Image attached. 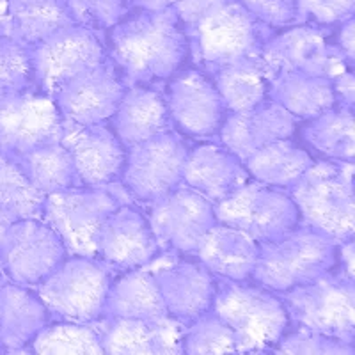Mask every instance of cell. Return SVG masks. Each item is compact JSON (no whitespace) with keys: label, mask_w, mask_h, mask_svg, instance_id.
<instances>
[{"label":"cell","mask_w":355,"mask_h":355,"mask_svg":"<svg viewBox=\"0 0 355 355\" xmlns=\"http://www.w3.org/2000/svg\"><path fill=\"white\" fill-rule=\"evenodd\" d=\"M211 311L234 332L236 352L274 350L290 325L281 297L247 281L215 279Z\"/></svg>","instance_id":"3957f363"},{"label":"cell","mask_w":355,"mask_h":355,"mask_svg":"<svg viewBox=\"0 0 355 355\" xmlns=\"http://www.w3.org/2000/svg\"><path fill=\"white\" fill-rule=\"evenodd\" d=\"M166 252V258L151 259L146 266L155 275L167 315L189 325L211 309L215 277L199 261L176 259V252Z\"/></svg>","instance_id":"2e32d148"},{"label":"cell","mask_w":355,"mask_h":355,"mask_svg":"<svg viewBox=\"0 0 355 355\" xmlns=\"http://www.w3.org/2000/svg\"><path fill=\"white\" fill-rule=\"evenodd\" d=\"M189 155L185 141L169 130L126 148L121 185L130 198L153 205L183 185V169Z\"/></svg>","instance_id":"30bf717a"},{"label":"cell","mask_w":355,"mask_h":355,"mask_svg":"<svg viewBox=\"0 0 355 355\" xmlns=\"http://www.w3.org/2000/svg\"><path fill=\"white\" fill-rule=\"evenodd\" d=\"M300 119L270 100L243 112L226 114L220 128V142L240 160L281 139H291Z\"/></svg>","instance_id":"7402d4cb"},{"label":"cell","mask_w":355,"mask_h":355,"mask_svg":"<svg viewBox=\"0 0 355 355\" xmlns=\"http://www.w3.org/2000/svg\"><path fill=\"white\" fill-rule=\"evenodd\" d=\"M166 315L167 311L155 275L148 266H141L125 270L121 277L110 283L100 320H151Z\"/></svg>","instance_id":"4316f807"},{"label":"cell","mask_w":355,"mask_h":355,"mask_svg":"<svg viewBox=\"0 0 355 355\" xmlns=\"http://www.w3.org/2000/svg\"><path fill=\"white\" fill-rule=\"evenodd\" d=\"M236 352L234 332L214 311L190 322L183 334V354H233Z\"/></svg>","instance_id":"d590c367"},{"label":"cell","mask_w":355,"mask_h":355,"mask_svg":"<svg viewBox=\"0 0 355 355\" xmlns=\"http://www.w3.org/2000/svg\"><path fill=\"white\" fill-rule=\"evenodd\" d=\"M266 100L281 105L297 119H313L336 105L331 78L290 71L272 75Z\"/></svg>","instance_id":"83f0119b"},{"label":"cell","mask_w":355,"mask_h":355,"mask_svg":"<svg viewBox=\"0 0 355 355\" xmlns=\"http://www.w3.org/2000/svg\"><path fill=\"white\" fill-rule=\"evenodd\" d=\"M295 329L320 332L354 343L355 288L343 272L329 270L309 283L281 293Z\"/></svg>","instance_id":"52a82bcc"},{"label":"cell","mask_w":355,"mask_h":355,"mask_svg":"<svg viewBox=\"0 0 355 355\" xmlns=\"http://www.w3.org/2000/svg\"><path fill=\"white\" fill-rule=\"evenodd\" d=\"M187 325L166 315L160 318L101 320L103 354L174 355L183 354Z\"/></svg>","instance_id":"44dd1931"},{"label":"cell","mask_w":355,"mask_h":355,"mask_svg":"<svg viewBox=\"0 0 355 355\" xmlns=\"http://www.w3.org/2000/svg\"><path fill=\"white\" fill-rule=\"evenodd\" d=\"M307 121L302 128L307 144L331 160L354 162V109L336 103Z\"/></svg>","instance_id":"d6a6232c"},{"label":"cell","mask_w":355,"mask_h":355,"mask_svg":"<svg viewBox=\"0 0 355 355\" xmlns=\"http://www.w3.org/2000/svg\"><path fill=\"white\" fill-rule=\"evenodd\" d=\"M336 265L338 242L299 224L274 242L259 243L250 279L275 293H283L320 277Z\"/></svg>","instance_id":"5b68a950"},{"label":"cell","mask_w":355,"mask_h":355,"mask_svg":"<svg viewBox=\"0 0 355 355\" xmlns=\"http://www.w3.org/2000/svg\"><path fill=\"white\" fill-rule=\"evenodd\" d=\"M354 37H355V25H354V18H348V20L343 21L341 28H339L338 34V49L343 52V55L347 57L348 62L354 64V55H355V44H354Z\"/></svg>","instance_id":"ee69618b"},{"label":"cell","mask_w":355,"mask_h":355,"mask_svg":"<svg viewBox=\"0 0 355 355\" xmlns=\"http://www.w3.org/2000/svg\"><path fill=\"white\" fill-rule=\"evenodd\" d=\"M217 222L245 231L258 243L274 242L300 224L299 210L288 192L249 180L214 205Z\"/></svg>","instance_id":"9c48e42d"},{"label":"cell","mask_w":355,"mask_h":355,"mask_svg":"<svg viewBox=\"0 0 355 355\" xmlns=\"http://www.w3.org/2000/svg\"><path fill=\"white\" fill-rule=\"evenodd\" d=\"M61 142L71 155L80 187H107L121 178L126 148L103 123L80 125L62 119Z\"/></svg>","instance_id":"d6986e66"},{"label":"cell","mask_w":355,"mask_h":355,"mask_svg":"<svg viewBox=\"0 0 355 355\" xmlns=\"http://www.w3.org/2000/svg\"><path fill=\"white\" fill-rule=\"evenodd\" d=\"M224 2L226 0H171V8L178 15L183 28H190Z\"/></svg>","instance_id":"b9f144b4"},{"label":"cell","mask_w":355,"mask_h":355,"mask_svg":"<svg viewBox=\"0 0 355 355\" xmlns=\"http://www.w3.org/2000/svg\"><path fill=\"white\" fill-rule=\"evenodd\" d=\"M261 62L268 77L290 71L325 78H334L350 64L338 44L329 43L327 31L315 24L290 25L272 34L261 50Z\"/></svg>","instance_id":"4fadbf2b"},{"label":"cell","mask_w":355,"mask_h":355,"mask_svg":"<svg viewBox=\"0 0 355 355\" xmlns=\"http://www.w3.org/2000/svg\"><path fill=\"white\" fill-rule=\"evenodd\" d=\"M112 270L100 258L71 256L41 281L36 291L52 318L94 323L103 311Z\"/></svg>","instance_id":"ba28073f"},{"label":"cell","mask_w":355,"mask_h":355,"mask_svg":"<svg viewBox=\"0 0 355 355\" xmlns=\"http://www.w3.org/2000/svg\"><path fill=\"white\" fill-rule=\"evenodd\" d=\"M331 82H332V89H334L336 103H338V105L354 109L355 82H354V73H352V69L339 73V75H336L334 78H331Z\"/></svg>","instance_id":"7bdbcfd3"},{"label":"cell","mask_w":355,"mask_h":355,"mask_svg":"<svg viewBox=\"0 0 355 355\" xmlns=\"http://www.w3.org/2000/svg\"><path fill=\"white\" fill-rule=\"evenodd\" d=\"M259 243L239 227L217 222L201 240L194 254L217 277L247 281L254 270Z\"/></svg>","instance_id":"484cf974"},{"label":"cell","mask_w":355,"mask_h":355,"mask_svg":"<svg viewBox=\"0 0 355 355\" xmlns=\"http://www.w3.org/2000/svg\"><path fill=\"white\" fill-rule=\"evenodd\" d=\"M126 194L121 183L107 187H73L44 196L43 218L62 240L71 256L96 258L98 234L109 215L123 205Z\"/></svg>","instance_id":"8992f818"},{"label":"cell","mask_w":355,"mask_h":355,"mask_svg":"<svg viewBox=\"0 0 355 355\" xmlns=\"http://www.w3.org/2000/svg\"><path fill=\"white\" fill-rule=\"evenodd\" d=\"M354 239L338 243V268L350 279H354Z\"/></svg>","instance_id":"f6af8a7d"},{"label":"cell","mask_w":355,"mask_h":355,"mask_svg":"<svg viewBox=\"0 0 355 355\" xmlns=\"http://www.w3.org/2000/svg\"><path fill=\"white\" fill-rule=\"evenodd\" d=\"M189 41L173 8L139 11L110 28L107 57L123 84L169 80L185 61Z\"/></svg>","instance_id":"6da1fadb"},{"label":"cell","mask_w":355,"mask_h":355,"mask_svg":"<svg viewBox=\"0 0 355 355\" xmlns=\"http://www.w3.org/2000/svg\"><path fill=\"white\" fill-rule=\"evenodd\" d=\"M313 162L315 160L306 150L290 139H281L249 155L243 160V166L256 182L277 189H290L313 166Z\"/></svg>","instance_id":"4dcf8cb0"},{"label":"cell","mask_w":355,"mask_h":355,"mask_svg":"<svg viewBox=\"0 0 355 355\" xmlns=\"http://www.w3.org/2000/svg\"><path fill=\"white\" fill-rule=\"evenodd\" d=\"M288 194L304 226L338 243L354 239V162H313Z\"/></svg>","instance_id":"7a4b0ae2"},{"label":"cell","mask_w":355,"mask_h":355,"mask_svg":"<svg viewBox=\"0 0 355 355\" xmlns=\"http://www.w3.org/2000/svg\"><path fill=\"white\" fill-rule=\"evenodd\" d=\"M50 313L34 288L0 284V348L25 352L50 322Z\"/></svg>","instance_id":"d4e9b609"},{"label":"cell","mask_w":355,"mask_h":355,"mask_svg":"<svg viewBox=\"0 0 355 355\" xmlns=\"http://www.w3.org/2000/svg\"><path fill=\"white\" fill-rule=\"evenodd\" d=\"M66 258L59 234L40 217L17 218L0 242V270L20 286L36 288Z\"/></svg>","instance_id":"7c38bea8"},{"label":"cell","mask_w":355,"mask_h":355,"mask_svg":"<svg viewBox=\"0 0 355 355\" xmlns=\"http://www.w3.org/2000/svg\"><path fill=\"white\" fill-rule=\"evenodd\" d=\"M112 132L125 148L173 130L166 94L150 85H128L112 114Z\"/></svg>","instance_id":"cb8c5ba5"},{"label":"cell","mask_w":355,"mask_h":355,"mask_svg":"<svg viewBox=\"0 0 355 355\" xmlns=\"http://www.w3.org/2000/svg\"><path fill=\"white\" fill-rule=\"evenodd\" d=\"M8 11L9 36L28 49L75 25L66 0H8Z\"/></svg>","instance_id":"f546056e"},{"label":"cell","mask_w":355,"mask_h":355,"mask_svg":"<svg viewBox=\"0 0 355 355\" xmlns=\"http://www.w3.org/2000/svg\"><path fill=\"white\" fill-rule=\"evenodd\" d=\"M126 85L110 59L69 78L55 94L62 119L80 125H100L112 117Z\"/></svg>","instance_id":"e0dca14e"},{"label":"cell","mask_w":355,"mask_h":355,"mask_svg":"<svg viewBox=\"0 0 355 355\" xmlns=\"http://www.w3.org/2000/svg\"><path fill=\"white\" fill-rule=\"evenodd\" d=\"M6 281H8V279H6V275L2 274V270H0V284H4Z\"/></svg>","instance_id":"681fc988"},{"label":"cell","mask_w":355,"mask_h":355,"mask_svg":"<svg viewBox=\"0 0 355 355\" xmlns=\"http://www.w3.org/2000/svg\"><path fill=\"white\" fill-rule=\"evenodd\" d=\"M157 239L148 215L132 202H123L109 215L98 234L96 258L116 270H133L157 258Z\"/></svg>","instance_id":"ffe728a7"},{"label":"cell","mask_w":355,"mask_h":355,"mask_svg":"<svg viewBox=\"0 0 355 355\" xmlns=\"http://www.w3.org/2000/svg\"><path fill=\"white\" fill-rule=\"evenodd\" d=\"M61 137L62 116L49 94L25 89L0 96V153L18 158Z\"/></svg>","instance_id":"5bb4252c"},{"label":"cell","mask_w":355,"mask_h":355,"mask_svg":"<svg viewBox=\"0 0 355 355\" xmlns=\"http://www.w3.org/2000/svg\"><path fill=\"white\" fill-rule=\"evenodd\" d=\"M73 21L96 33L110 31L128 17V0H66Z\"/></svg>","instance_id":"74e56055"},{"label":"cell","mask_w":355,"mask_h":355,"mask_svg":"<svg viewBox=\"0 0 355 355\" xmlns=\"http://www.w3.org/2000/svg\"><path fill=\"white\" fill-rule=\"evenodd\" d=\"M297 24L334 25L354 18L355 0H295Z\"/></svg>","instance_id":"ab89813d"},{"label":"cell","mask_w":355,"mask_h":355,"mask_svg":"<svg viewBox=\"0 0 355 355\" xmlns=\"http://www.w3.org/2000/svg\"><path fill=\"white\" fill-rule=\"evenodd\" d=\"M43 205L44 196L28 182L20 164L0 153V208L15 218H41Z\"/></svg>","instance_id":"e575fe53"},{"label":"cell","mask_w":355,"mask_h":355,"mask_svg":"<svg viewBox=\"0 0 355 355\" xmlns=\"http://www.w3.org/2000/svg\"><path fill=\"white\" fill-rule=\"evenodd\" d=\"M34 89L50 98L75 75L107 61L100 33L82 25H69L28 49Z\"/></svg>","instance_id":"8fae6325"},{"label":"cell","mask_w":355,"mask_h":355,"mask_svg":"<svg viewBox=\"0 0 355 355\" xmlns=\"http://www.w3.org/2000/svg\"><path fill=\"white\" fill-rule=\"evenodd\" d=\"M34 89L28 46L11 36L0 37V96Z\"/></svg>","instance_id":"8d00e7d4"},{"label":"cell","mask_w":355,"mask_h":355,"mask_svg":"<svg viewBox=\"0 0 355 355\" xmlns=\"http://www.w3.org/2000/svg\"><path fill=\"white\" fill-rule=\"evenodd\" d=\"M185 34L194 61L206 75L247 57H261L272 36L270 27L256 20L239 0H226L194 27L185 28Z\"/></svg>","instance_id":"277c9868"},{"label":"cell","mask_w":355,"mask_h":355,"mask_svg":"<svg viewBox=\"0 0 355 355\" xmlns=\"http://www.w3.org/2000/svg\"><path fill=\"white\" fill-rule=\"evenodd\" d=\"M130 8L139 11H164L171 8V0H128Z\"/></svg>","instance_id":"bcb514c9"},{"label":"cell","mask_w":355,"mask_h":355,"mask_svg":"<svg viewBox=\"0 0 355 355\" xmlns=\"http://www.w3.org/2000/svg\"><path fill=\"white\" fill-rule=\"evenodd\" d=\"M277 354L291 355H354V343L332 338L320 332L293 329L290 334L284 332L283 338L274 347Z\"/></svg>","instance_id":"f35d334b"},{"label":"cell","mask_w":355,"mask_h":355,"mask_svg":"<svg viewBox=\"0 0 355 355\" xmlns=\"http://www.w3.org/2000/svg\"><path fill=\"white\" fill-rule=\"evenodd\" d=\"M220 94L227 112H243L266 100L270 77L261 57H247L242 61L220 66L208 73Z\"/></svg>","instance_id":"f1b7e54d"},{"label":"cell","mask_w":355,"mask_h":355,"mask_svg":"<svg viewBox=\"0 0 355 355\" xmlns=\"http://www.w3.org/2000/svg\"><path fill=\"white\" fill-rule=\"evenodd\" d=\"M250 180L243 162L222 144H201L189 150L183 185L196 190L211 205L231 196Z\"/></svg>","instance_id":"603a6c76"},{"label":"cell","mask_w":355,"mask_h":355,"mask_svg":"<svg viewBox=\"0 0 355 355\" xmlns=\"http://www.w3.org/2000/svg\"><path fill=\"white\" fill-rule=\"evenodd\" d=\"M164 94L173 125L194 137L215 135L226 117V105L214 80L201 69L174 73Z\"/></svg>","instance_id":"ac0fdd59"},{"label":"cell","mask_w":355,"mask_h":355,"mask_svg":"<svg viewBox=\"0 0 355 355\" xmlns=\"http://www.w3.org/2000/svg\"><path fill=\"white\" fill-rule=\"evenodd\" d=\"M33 183L43 196L55 194L62 190L80 187L71 155L62 142L41 146L15 158Z\"/></svg>","instance_id":"1f68e13d"},{"label":"cell","mask_w":355,"mask_h":355,"mask_svg":"<svg viewBox=\"0 0 355 355\" xmlns=\"http://www.w3.org/2000/svg\"><path fill=\"white\" fill-rule=\"evenodd\" d=\"M9 36L8 0H0V37Z\"/></svg>","instance_id":"7dc6e473"},{"label":"cell","mask_w":355,"mask_h":355,"mask_svg":"<svg viewBox=\"0 0 355 355\" xmlns=\"http://www.w3.org/2000/svg\"><path fill=\"white\" fill-rule=\"evenodd\" d=\"M17 220V218L12 217L11 214H8V211L6 210H2V208H0V242H2V239H4V234H6V231L9 230V226H11L12 222Z\"/></svg>","instance_id":"c3c4849f"},{"label":"cell","mask_w":355,"mask_h":355,"mask_svg":"<svg viewBox=\"0 0 355 355\" xmlns=\"http://www.w3.org/2000/svg\"><path fill=\"white\" fill-rule=\"evenodd\" d=\"M150 206L148 220L160 250L194 254L206 233L217 224L214 205L185 185Z\"/></svg>","instance_id":"9a60e30c"},{"label":"cell","mask_w":355,"mask_h":355,"mask_svg":"<svg viewBox=\"0 0 355 355\" xmlns=\"http://www.w3.org/2000/svg\"><path fill=\"white\" fill-rule=\"evenodd\" d=\"M239 2L266 27L279 28L297 24L295 0H239Z\"/></svg>","instance_id":"60d3db41"},{"label":"cell","mask_w":355,"mask_h":355,"mask_svg":"<svg viewBox=\"0 0 355 355\" xmlns=\"http://www.w3.org/2000/svg\"><path fill=\"white\" fill-rule=\"evenodd\" d=\"M28 352L43 355H100L103 354L100 327L91 325V322H49L28 345Z\"/></svg>","instance_id":"836d02e7"}]
</instances>
